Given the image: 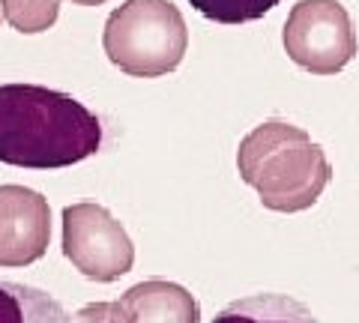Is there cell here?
<instances>
[{"label": "cell", "mask_w": 359, "mask_h": 323, "mask_svg": "<svg viewBox=\"0 0 359 323\" xmlns=\"http://www.w3.org/2000/svg\"><path fill=\"white\" fill-rule=\"evenodd\" d=\"M63 0H0L4 6V18L13 25V30L33 36L54 27V21L60 15Z\"/></svg>", "instance_id": "cell-10"}, {"label": "cell", "mask_w": 359, "mask_h": 323, "mask_svg": "<svg viewBox=\"0 0 359 323\" xmlns=\"http://www.w3.org/2000/svg\"><path fill=\"white\" fill-rule=\"evenodd\" d=\"M129 323H198L201 305L183 284L150 278V282L132 284L120 296Z\"/></svg>", "instance_id": "cell-7"}, {"label": "cell", "mask_w": 359, "mask_h": 323, "mask_svg": "<svg viewBox=\"0 0 359 323\" xmlns=\"http://www.w3.org/2000/svg\"><path fill=\"white\" fill-rule=\"evenodd\" d=\"M69 323H129L120 303H90L78 308Z\"/></svg>", "instance_id": "cell-12"}, {"label": "cell", "mask_w": 359, "mask_h": 323, "mask_svg": "<svg viewBox=\"0 0 359 323\" xmlns=\"http://www.w3.org/2000/svg\"><path fill=\"white\" fill-rule=\"evenodd\" d=\"M102 123L75 96L42 84H0V162L57 171L96 156Z\"/></svg>", "instance_id": "cell-1"}, {"label": "cell", "mask_w": 359, "mask_h": 323, "mask_svg": "<svg viewBox=\"0 0 359 323\" xmlns=\"http://www.w3.org/2000/svg\"><path fill=\"white\" fill-rule=\"evenodd\" d=\"M51 294L21 282H0V323H69Z\"/></svg>", "instance_id": "cell-9"}, {"label": "cell", "mask_w": 359, "mask_h": 323, "mask_svg": "<svg viewBox=\"0 0 359 323\" xmlns=\"http://www.w3.org/2000/svg\"><path fill=\"white\" fill-rule=\"evenodd\" d=\"M63 254L90 282H117L135 263L126 228L102 204L81 200L63 209Z\"/></svg>", "instance_id": "cell-4"}, {"label": "cell", "mask_w": 359, "mask_h": 323, "mask_svg": "<svg viewBox=\"0 0 359 323\" xmlns=\"http://www.w3.org/2000/svg\"><path fill=\"white\" fill-rule=\"evenodd\" d=\"M285 51L311 75L341 72L356 54V33L351 15L339 0H299L287 13Z\"/></svg>", "instance_id": "cell-5"}, {"label": "cell", "mask_w": 359, "mask_h": 323, "mask_svg": "<svg viewBox=\"0 0 359 323\" xmlns=\"http://www.w3.org/2000/svg\"><path fill=\"white\" fill-rule=\"evenodd\" d=\"M72 4H78V6H102L105 0H72Z\"/></svg>", "instance_id": "cell-13"}, {"label": "cell", "mask_w": 359, "mask_h": 323, "mask_svg": "<svg viewBox=\"0 0 359 323\" xmlns=\"http://www.w3.org/2000/svg\"><path fill=\"white\" fill-rule=\"evenodd\" d=\"M204 18L219 25H245V21L264 18L269 9L282 0H189Z\"/></svg>", "instance_id": "cell-11"}, {"label": "cell", "mask_w": 359, "mask_h": 323, "mask_svg": "<svg viewBox=\"0 0 359 323\" xmlns=\"http://www.w3.org/2000/svg\"><path fill=\"white\" fill-rule=\"evenodd\" d=\"M51 242L48 198L27 186H0V266L36 263Z\"/></svg>", "instance_id": "cell-6"}, {"label": "cell", "mask_w": 359, "mask_h": 323, "mask_svg": "<svg viewBox=\"0 0 359 323\" xmlns=\"http://www.w3.org/2000/svg\"><path fill=\"white\" fill-rule=\"evenodd\" d=\"M212 323H318V317L285 294H255L222 308Z\"/></svg>", "instance_id": "cell-8"}, {"label": "cell", "mask_w": 359, "mask_h": 323, "mask_svg": "<svg viewBox=\"0 0 359 323\" xmlns=\"http://www.w3.org/2000/svg\"><path fill=\"white\" fill-rule=\"evenodd\" d=\"M102 48L120 72L162 78L183 63L189 27L171 0H126L105 21Z\"/></svg>", "instance_id": "cell-3"}, {"label": "cell", "mask_w": 359, "mask_h": 323, "mask_svg": "<svg viewBox=\"0 0 359 323\" xmlns=\"http://www.w3.org/2000/svg\"><path fill=\"white\" fill-rule=\"evenodd\" d=\"M237 171L261 204L276 213H302L318 204L332 180V165L320 144L285 120H266L240 141Z\"/></svg>", "instance_id": "cell-2"}]
</instances>
